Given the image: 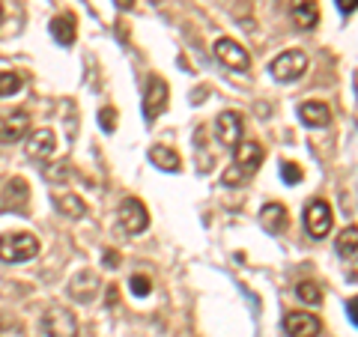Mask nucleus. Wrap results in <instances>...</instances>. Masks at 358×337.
<instances>
[{"instance_id":"1","label":"nucleus","mask_w":358,"mask_h":337,"mask_svg":"<svg viewBox=\"0 0 358 337\" xmlns=\"http://www.w3.org/2000/svg\"><path fill=\"white\" fill-rule=\"evenodd\" d=\"M263 159H266V152L257 141H239L236 147H233V167H230V173H224V182L236 185V182H242V179L254 176L257 171H260Z\"/></svg>"},{"instance_id":"2","label":"nucleus","mask_w":358,"mask_h":337,"mask_svg":"<svg viewBox=\"0 0 358 337\" xmlns=\"http://www.w3.org/2000/svg\"><path fill=\"white\" fill-rule=\"evenodd\" d=\"M39 254V239L33 233H3L0 236V260L24 263Z\"/></svg>"},{"instance_id":"3","label":"nucleus","mask_w":358,"mask_h":337,"mask_svg":"<svg viewBox=\"0 0 358 337\" xmlns=\"http://www.w3.org/2000/svg\"><path fill=\"white\" fill-rule=\"evenodd\" d=\"M305 72H308V54L301 48H289V51L278 54V57L268 63V75L281 84H293Z\"/></svg>"},{"instance_id":"4","label":"nucleus","mask_w":358,"mask_h":337,"mask_svg":"<svg viewBox=\"0 0 358 337\" xmlns=\"http://www.w3.org/2000/svg\"><path fill=\"white\" fill-rule=\"evenodd\" d=\"M120 227L126 233H131V236H138V233H143L150 227V212H147V206H143V200H138V197L122 200L120 203Z\"/></svg>"},{"instance_id":"5","label":"nucleus","mask_w":358,"mask_h":337,"mask_svg":"<svg viewBox=\"0 0 358 337\" xmlns=\"http://www.w3.org/2000/svg\"><path fill=\"white\" fill-rule=\"evenodd\" d=\"M42 331L48 337H78V317L69 308H51L42 317Z\"/></svg>"},{"instance_id":"6","label":"nucleus","mask_w":358,"mask_h":337,"mask_svg":"<svg viewBox=\"0 0 358 337\" xmlns=\"http://www.w3.org/2000/svg\"><path fill=\"white\" fill-rule=\"evenodd\" d=\"M331 206L326 203V200H310L308 209H305V227L308 233L313 236V239H326V236L331 233Z\"/></svg>"},{"instance_id":"7","label":"nucleus","mask_w":358,"mask_h":337,"mask_svg":"<svg viewBox=\"0 0 358 337\" xmlns=\"http://www.w3.org/2000/svg\"><path fill=\"white\" fill-rule=\"evenodd\" d=\"M215 57L221 66H227L233 72H248L251 69V57L236 39H218L215 42Z\"/></svg>"},{"instance_id":"8","label":"nucleus","mask_w":358,"mask_h":337,"mask_svg":"<svg viewBox=\"0 0 358 337\" xmlns=\"http://www.w3.org/2000/svg\"><path fill=\"white\" fill-rule=\"evenodd\" d=\"M242 131H245V120L239 110H224V114H218L215 120V138L221 147H236V143L242 141Z\"/></svg>"},{"instance_id":"9","label":"nucleus","mask_w":358,"mask_h":337,"mask_svg":"<svg viewBox=\"0 0 358 337\" xmlns=\"http://www.w3.org/2000/svg\"><path fill=\"white\" fill-rule=\"evenodd\" d=\"M164 108H167V81L152 75L147 81V89H143V117L155 120L164 114Z\"/></svg>"},{"instance_id":"10","label":"nucleus","mask_w":358,"mask_h":337,"mask_svg":"<svg viewBox=\"0 0 358 337\" xmlns=\"http://www.w3.org/2000/svg\"><path fill=\"white\" fill-rule=\"evenodd\" d=\"M284 331L289 337H320L322 322L313 317V313L293 310V313H287V317H284Z\"/></svg>"},{"instance_id":"11","label":"nucleus","mask_w":358,"mask_h":337,"mask_svg":"<svg viewBox=\"0 0 358 337\" xmlns=\"http://www.w3.org/2000/svg\"><path fill=\"white\" fill-rule=\"evenodd\" d=\"M30 131L27 110H13V114L0 117V143H15Z\"/></svg>"},{"instance_id":"12","label":"nucleus","mask_w":358,"mask_h":337,"mask_svg":"<svg viewBox=\"0 0 358 337\" xmlns=\"http://www.w3.org/2000/svg\"><path fill=\"white\" fill-rule=\"evenodd\" d=\"M54 152H57V138H54L51 129H39V131L27 141V155H30V159L48 162Z\"/></svg>"},{"instance_id":"13","label":"nucleus","mask_w":358,"mask_h":337,"mask_svg":"<svg viewBox=\"0 0 358 337\" xmlns=\"http://www.w3.org/2000/svg\"><path fill=\"white\" fill-rule=\"evenodd\" d=\"M96 289H99V278L93 272H87V268L69 280V296L75 301H81V305H90L96 299Z\"/></svg>"},{"instance_id":"14","label":"nucleus","mask_w":358,"mask_h":337,"mask_svg":"<svg viewBox=\"0 0 358 337\" xmlns=\"http://www.w3.org/2000/svg\"><path fill=\"white\" fill-rule=\"evenodd\" d=\"M289 13L301 30H313L320 24V3L317 0H289Z\"/></svg>"},{"instance_id":"15","label":"nucleus","mask_w":358,"mask_h":337,"mask_svg":"<svg viewBox=\"0 0 358 337\" xmlns=\"http://www.w3.org/2000/svg\"><path fill=\"white\" fill-rule=\"evenodd\" d=\"M150 162L164 173H179L182 171V159H179V152L173 147H164V143H155V147L150 150Z\"/></svg>"},{"instance_id":"16","label":"nucleus","mask_w":358,"mask_h":337,"mask_svg":"<svg viewBox=\"0 0 358 337\" xmlns=\"http://www.w3.org/2000/svg\"><path fill=\"white\" fill-rule=\"evenodd\" d=\"M260 224L268 230V233H284L287 224H289V215L281 203H266L260 209Z\"/></svg>"},{"instance_id":"17","label":"nucleus","mask_w":358,"mask_h":337,"mask_svg":"<svg viewBox=\"0 0 358 337\" xmlns=\"http://www.w3.org/2000/svg\"><path fill=\"white\" fill-rule=\"evenodd\" d=\"M299 117H301L305 126L322 129V126H329V122H331V110L322 105V102H305V105L299 108Z\"/></svg>"},{"instance_id":"18","label":"nucleus","mask_w":358,"mask_h":337,"mask_svg":"<svg viewBox=\"0 0 358 337\" xmlns=\"http://www.w3.org/2000/svg\"><path fill=\"white\" fill-rule=\"evenodd\" d=\"M27 194H30L27 182H24V179H21V176H15L13 182L6 185V194H3V209L24 212V206H27Z\"/></svg>"},{"instance_id":"19","label":"nucleus","mask_w":358,"mask_h":337,"mask_svg":"<svg viewBox=\"0 0 358 337\" xmlns=\"http://www.w3.org/2000/svg\"><path fill=\"white\" fill-rule=\"evenodd\" d=\"M51 36L57 39L60 45H75V36H78V27H75V15L72 13H63V15H57L51 21Z\"/></svg>"},{"instance_id":"20","label":"nucleus","mask_w":358,"mask_h":337,"mask_svg":"<svg viewBox=\"0 0 358 337\" xmlns=\"http://www.w3.org/2000/svg\"><path fill=\"white\" fill-rule=\"evenodd\" d=\"M54 206L60 209L63 218H72V221L87 215V203L78 194H69V191H66V194H54Z\"/></svg>"},{"instance_id":"21","label":"nucleus","mask_w":358,"mask_h":337,"mask_svg":"<svg viewBox=\"0 0 358 337\" xmlns=\"http://www.w3.org/2000/svg\"><path fill=\"white\" fill-rule=\"evenodd\" d=\"M334 251H338L341 257H352V254H358V227H355V224H350L346 230H341L338 242H334Z\"/></svg>"},{"instance_id":"22","label":"nucleus","mask_w":358,"mask_h":337,"mask_svg":"<svg viewBox=\"0 0 358 337\" xmlns=\"http://www.w3.org/2000/svg\"><path fill=\"white\" fill-rule=\"evenodd\" d=\"M296 296L305 301V305H320V301H322V289L313 284V280H301V284L296 287Z\"/></svg>"},{"instance_id":"23","label":"nucleus","mask_w":358,"mask_h":337,"mask_svg":"<svg viewBox=\"0 0 358 337\" xmlns=\"http://www.w3.org/2000/svg\"><path fill=\"white\" fill-rule=\"evenodd\" d=\"M21 84H24V78H21L18 72H0V99L18 93Z\"/></svg>"},{"instance_id":"24","label":"nucleus","mask_w":358,"mask_h":337,"mask_svg":"<svg viewBox=\"0 0 358 337\" xmlns=\"http://www.w3.org/2000/svg\"><path fill=\"white\" fill-rule=\"evenodd\" d=\"M129 287H131V293H134V296H138V299H143V296H150V289H152V280H150L147 275H131Z\"/></svg>"},{"instance_id":"25","label":"nucleus","mask_w":358,"mask_h":337,"mask_svg":"<svg viewBox=\"0 0 358 337\" xmlns=\"http://www.w3.org/2000/svg\"><path fill=\"white\" fill-rule=\"evenodd\" d=\"M301 176H305V173H301V167H299V164H293V162H284V164H281V179H284L287 185L301 182Z\"/></svg>"},{"instance_id":"26","label":"nucleus","mask_w":358,"mask_h":337,"mask_svg":"<svg viewBox=\"0 0 358 337\" xmlns=\"http://www.w3.org/2000/svg\"><path fill=\"white\" fill-rule=\"evenodd\" d=\"M99 126H102L108 134L114 131L117 129V110L114 108H102V110H99Z\"/></svg>"},{"instance_id":"27","label":"nucleus","mask_w":358,"mask_h":337,"mask_svg":"<svg viewBox=\"0 0 358 337\" xmlns=\"http://www.w3.org/2000/svg\"><path fill=\"white\" fill-rule=\"evenodd\" d=\"M9 329H3V320H0V337H24V329H21V322L9 317Z\"/></svg>"},{"instance_id":"28","label":"nucleus","mask_w":358,"mask_h":337,"mask_svg":"<svg viewBox=\"0 0 358 337\" xmlns=\"http://www.w3.org/2000/svg\"><path fill=\"white\" fill-rule=\"evenodd\" d=\"M45 179H48V182H66V179H69V173H66V167H45Z\"/></svg>"},{"instance_id":"29","label":"nucleus","mask_w":358,"mask_h":337,"mask_svg":"<svg viewBox=\"0 0 358 337\" xmlns=\"http://www.w3.org/2000/svg\"><path fill=\"white\" fill-rule=\"evenodd\" d=\"M346 313H350V320L358 325V296L355 299H350V301H346Z\"/></svg>"},{"instance_id":"30","label":"nucleus","mask_w":358,"mask_h":337,"mask_svg":"<svg viewBox=\"0 0 358 337\" xmlns=\"http://www.w3.org/2000/svg\"><path fill=\"white\" fill-rule=\"evenodd\" d=\"M334 3H338L341 13H355L358 9V0H334Z\"/></svg>"},{"instance_id":"31","label":"nucleus","mask_w":358,"mask_h":337,"mask_svg":"<svg viewBox=\"0 0 358 337\" xmlns=\"http://www.w3.org/2000/svg\"><path fill=\"white\" fill-rule=\"evenodd\" d=\"M105 266L108 268H120V254L117 251H105Z\"/></svg>"},{"instance_id":"32","label":"nucleus","mask_w":358,"mask_h":337,"mask_svg":"<svg viewBox=\"0 0 358 337\" xmlns=\"http://www.w3.org/2000/svg\"><path fill=\"white\" fill-rule=\"evenodd\" d=\"M117 3V9H122V13H129V9L134 6V0H114Z\"/></svg>"},{"instance_id":"33","label":"nucleus","mask_w":358,"mask_h":337,"mask_svg":"<svg viewBox=\"0 0 358 337\" xmlns=\"http://www.w3.org/2000/svg\"><path fill=\"white\" fill-rule=\"evenodd\" d=\"M0 21H3V3H0Z\"/></svg>"}]
</instances>
